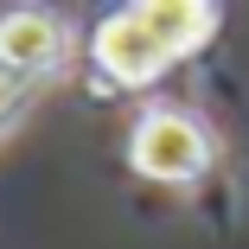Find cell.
<instances>
[{
    "mask_svg": "<svg viewBox=\"0 0 249 249\" xmlns=\"http://www.w3.org/2000/svg\"><path fill=\"white\" fill-rule=\"evenodd\" d=\"M211 154H217L211 128L198 115H185V109H173V103L147 109L134 122V134H128V166L141 179H154V185H192V179H205Z\"/></svg>",
    "mask_w": 249,
    "mask_h": 249,
    "instance_id": "6da1fadb",
    "label": "cell"
},
{
    "mask_svg": "<svg viewBox=\"0 0 249 249\" xmlns=\"http://www.w3.org/2000/svg\"><path fill=\"white\" fill-rule=\"evenodd\" d=\"M58 58H64V19L58 13H45V7L0 13V71L32 83L45 71H58Z\"/></svg>",
    "mask_w": 249,
    "mask_h": 249,
    "instance_id": "3957f363",
    "label": "cell"
},
{
    "mask_svg": "<svg viewBox=\"0 0 249 249\" xmlns=\"http://www.w3.org/2000/svg\"><path fill=\"white\" fill-rule=\"evenodd\" d=\"M128 7L141 13V26L154 32L166 45V58H192L198 45H205L217 32V0H128Z\"/></svg>",
    "mask_w": 249,
    "mask_h": 249,
    "instance_id": "277c9868",
    "label": "cell"
},
{
    "mask_svg": "<svg viewBox=\"0 0 249 249\" xmlns=\"http://www.w3.org/2000/svg\"><path fill=\"white\" fill-rule=\"evenodd\" d=\"M26 103H32V83L13 77V71H0V134H7V128L26 115Z\"/></svg>",
    "mask_w": 249,
    "mask_h": 249,
    "instance_id": "5b68a950",
    "label": "cell"
},
{
    "mask_svg": "<svg viewBox=\"0 0 249 249\" xmlns=\"http://www.w3.org/2000/svg\"><path fill=\"white\" fill-rule=\"evenodd\" d=\"M89 58H96V71H103L109 83H122V89H141V83H154L160 71H173L166 45L141 26V13H134V7H122V13H109L103 26H96Z\"/></svg>",
    "mask_w": 249,
    "mask_h": 249,
    "instance_id": "7a4b0ae2",
    "label": "cell"
}]
</instances>
